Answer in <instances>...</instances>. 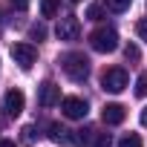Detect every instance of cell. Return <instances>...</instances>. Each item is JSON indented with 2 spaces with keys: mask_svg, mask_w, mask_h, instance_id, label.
I'll list each match as a JSON object with an SVG mask.
<instances>
[{
  "mask_svg": "<svg viewBox=\"0 0 147 147\" xmlns=\"http://www.w3.org/2000/svg\"><path fill=\"white\" fill-rule=\"evenodd\" d=\"M101 18H104V6H98V3L87 6V20H101Z\"/></svg>",
  "mask_w": 147,
  "mask_h": 147,
  "instance_id": "4fadbf2b",
  "label": "cell"
},
{
  "mask_svg": "<svg viewBox=\"0 0 147 147\" xmlns=\"http://www.w3.org/2000/svg\"><path fill=\"white\" fill-rule=\"evenodd\" d=\"M29 35H32V38H35V40H43V38H46V29H43V26H40V23H35V26H32V29H29Z\"/></svg>",
  "mask_w": 147,
  "mask_h": 147,
  "instance_id": "ac0fdd59",
  "label": "cell"
},
{
  "mask_svg": "<svg viewBox=\"0 0 147 147\" xmlns=\"http://www.w3.org/2000/svg\"><path fill=\"white\" fill-rule=\"evenodd\" d=\"M92 147H113V138H110V133H98Z\"/></svg>",
  "mask_w": 147,
  "mask_h": 147,
  "instance_id": "2e32d148",
  "label": "cell"
},
{
  "mask_svg": "<svg viewBox=\"0 0 147 147\" xmlns=\"http://www.w3.org/2000/svg\"><path fill=\"white\" fill-rule=\"evenodd\" d=\"M35 141V127H23V144H32Z\"/></svg>",
  "mask_w": 147,
  "mask_h": 147,
  "instance_id": "d6986e66",
  "label": "cell"
},
{
  "mask_svg": "<svg viewBox=\"0 0 147 147\" xmlns=\"http://www.w3.org/2000/svg\"><path fill=\"white\" fill-rule=\"evenodd\" d=\"M90 46L95 49V52H115L118 49V32L113 29V26H98L92 35H90Z\"/></svg>",
  "mask_w": 147,
  "mask_h": 147,
  "instance_id": "7a4b0ae2",
  "label": "cell"
},
{
  "mask_svg": "<svg viewBox=\"0 0 147 147\" xmlns=\"http://www.w3.org/2000/svg\"><path fill=\"white\" fill-rule=\"evenodd\" d=\"M136 95L138 98H147V69L138 75V81H136Z\"/></svg>",
  "mask_w": 147,
  "mask_h": 147,
  "instance_id": "7c38bea8",
  "label": "cell"
},
{
  "mask_svg": "<svg viewBox=\"0 0 147 147\" xmlns=\"http://www.w3.org/2000/svg\"><path fill=\"white\" fill-rule=\"evenodd\" d=\"M104 3H107V9H110V12H127L133 0H104Z\"/></svg>",
  "mask_w": 147,
  "mask_h": 147,
  "instance_id": "8fae6325",
  "label": "cell"
},
{
  "mask_svg": "<svg viewBox=\"0 0 147 147\" xmlns=\"http://www.w3.org/2000/svg\"><path fill=\"white\" fill-rule=\"evenodd\" d=\"M9 55H12V61H15L20 69H32L35 61H38V49H35L32 43H15V46L9 49Z\"/></svg>",
  "mask_w": 147,
  "mask_h": 147,
  "instance_id": "277c9868",
  "label": "cell"
},
{
  "mask_svg": "<svg viewBox=\"0 0 147 147\" xmlns=\"http://www.w3.org/2000/svg\"><path fill=\"white\" fill-rule=\"evenodd\" d=\"M38 101H40V107H55V104H61V87H58L55 81H43V84L38 87Z\"/></svg>",
  "mask_w": 147,
  "mask_h": 147,
  "instance_id": "52a82bcc",
  "label": "cell"
},
{
  "mask_svg": "<svg viewBox=\"0 0 147 147\" xmlns=\"http://www.w3.org/2000/svg\"><path fill=\"white\" fill-rule=\"evenodd\" d=\"M118 147H141V138H138L136 133H130V136H124V138L118 141Z\"/></svg>",
  "mask_w": 147,
  "mask_h": 147,
  "instance_id": "5bb4252c",
  "label": "cell"
},
{
  "mask_svg": "<svg viewBox=\"0 0 147 147\" xmlns=\"http://www.w3.org/2000/svg\"><path fill=\"white\" fill-rule=\"evenodd\" d=\"M141 124H144V127H147V107H144V110H141Z\"/></svg>",
  "mask_w": 147,
  "mask_h": 147,
  "instance_id": "7402d4cb",
  "label": "cell"
},
{
  "mask_svg": "<svg viewBox=\"0 0 147 147\" xmlns=\"http://www.w3.org/2000/svg\"><path fill=\"white\" fill-rule=\"evenodd\" d=\"M61 113H63L66 118H72V121H81V118H87L90 107H87V101H84V98L69 95V98H63V101H61Z\"/></svg>",
  "mask_w": 147,
  "mask_h": 147,
  "instance_id": "8992f818",
  "label": "cell"
},
{
  "mask_svg": "<svg viewBox=\"0 0 147 147\" xmlns=\"http://www.w3.org/2000/svg\"><path fill=\"white\" fill-rule=\"evenodd\" d=\"M58 63H61V69L66 72L72 81H87L90 78V61L81 52H66V55H61Z\"/></svg>",
  "mask_w": 147,
  "mask_h": 147,
  "instance_id": "6da1fadb",
  "label": "cell"
},
{
  "mask_svg": "<svg viewBox=\"0 0 147 147\" xmlns=\"http://www.w3.org/2000/svg\"><path fill=\"white\" fill-rule=\"evenodd\" d=\"M127 84H130V78H127V72H124L121 66H110L104 75H101V87H104L107 92H113V95L124 92V90H127Z\"/></svg>",
  "mask_w": 147,
  "mask_h": 147,
  "instance_id": "3957f363",
  "label": "cell"
},
{
  "mask_svg": "<svg viewBox=\"0 0 147 147\" xmlns=\"http://www.w3.org/2000/svg\"><path fill=\"white\" fill-rule=\"evenodd\" d=\"M0 147H18L15 141H9V138H0Z\"/></svg>",
  "mask_w": 147,
  "mask_h": 147,
  "instance_id": "44dd1931",
  "label": "cell"
},
{
  "mask_svg": "<svg viewBox=\"0 0 147 147\" xmlns=\"http://www.w3.org/2000/svg\"><path fill=\"white\" fill-rule=\"evenodd\" d=\"M9 3L18 9V12H23V9H29V0H9Z\"/></svg>",
  "mask_w": 147,
  "mask_h": 147,
  "instance_id": "ffe728a7",
  "label": "cell"
},
{
  "mask_svg": "<svg viewBox=\"0 0 147 147\" xmlns=\"http://www.w3.org/2000/svg\"><path fill=\"white\" fill-rule=\"evenodd\" d=\"M101 118H104V124L115 127V124H121V121L127 118V113H124V107H121V104H107V107L101 110Z\"/></svg>",
  "mask_w": 147,
  "mask_h": 147,
  "instance_id": "9c48e42d",
  "label": "cell"
},
{
  "mask_svg": "<svg viewBox=\"0 0 147 147\" xmlns=\"http://www.w3.org/2000/svg\"><path fill=\"white\" fill-rule=\"evenodd\" d=\"M23 104H26L23 92H20V90H9V92H6V98H3V113H6L9 118H15V115H20V113H23Z\"/></svg>",
  "mask_w": 147,
  "mask_h": 147,
  "instance_id": "ba28073f",
  "label": "cell"
},
{
  "mask_svg": "<svg viewBox=\"0 0 147 147\" xmlns=\"http://www.w3.org/2000/svg\"><path fill=\"white\" fill-rule=\"evenodd\" d=\"M124 58H127V61H138V58H141L138 46H136V43H127V46H124Z\"/></svg>",
  "mask_w": 147,
  "mask_h": 147,
  "instance_id": "9a60e30c",
  "label": "cell"
},
{
  "mask_svg": "<svg viewBox=\"0 0 147 147\" xmlns=\"http://www.w3.org/2000/svg\"><path fill=\"white\" fill-rule=\"evenodd\" d=\"M61 12V0H40V15L43 18H58Z\"/></svg>",
  "mask_w": 147,
  "mask_h": 147,
  "instance_id": "30bf717a",
  "label": "cell"
},
{
  "mask_svg": "<svg viewBox=\"0 0 147 147\" xmlns=\"http://www.w3.org/2000/svg\"><path fill=\"white\" fill-rule=\"evenodd\" d=\"M136 35H138L144 43H147V18H141V20L136 23Z\"/></svg>",
  "mask_w": 147,
  "mask_h": 147,
  "instance_id": "e0dca14e",
  "label": "cell"
},
{
  "mask_svg": "<svg viewBox=\"0 0 147 147\" xmlns=\"http://www.w3.org/2000/svg\"><path fill=\"white\" fill-rule=\"evenodd\" d=\"M55 35H58V40H66V43L78 40V38H81V23H78V18H75V15L61 18L58 26H55Z\"/></svg>",
  "mask_w": 147,
  "mask_h": 147,
  "instance_id": "5b68a950",
  "label": "cell"
}]
</instances>
